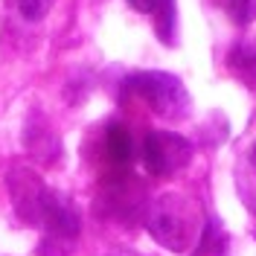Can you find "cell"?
Masks as SVG:
<instances>
[{
    "mask_svg": "<svg viewBox=\"0 0 256 256\" xmlns=\"http://www.w3.org/2000/svg\"><path fill=\"white\" fill-rule=\"evenodd\" d=\"M24 143H26V152H30V154L44 158V160H56L58 158V152H62V143H58L56 131H52L50 122L47 120H41V116H30V120H26Z\"/></svg>",
    "mask_w": 256,
    "mask_h": 256,
    "instance_id": "8992f818",
    "label": "cell"
},
{
    "mask_svg": "<svg viewBox=\"0 0 256 256\" xmlns=\"http://www.w3.org/2000/svg\"><path fill=\"white\" fill-rule=\"evenodd\" d=\"M126 90L140 96L158 116L186 120L192 114V96L186 84L166 70H137L126 79Z\"/></svg>",
    "mask_w": 256,
    "mask_h": 256,
    "instance_id": "7a4b0ae2",
    "label": "cell"
},
{
    "mask_svg": "<svg viewBox=\"0 0 256 256\" xmlns=\"http://www.w3.org/2000/svg\"><path fill=\"white\" fill-rule=\"evenodd\" d=\"M227 70L242 84L256 90V41H236L227 52Z\"/></svg>",
    "mask_w": 256,
    "mask_h": 256,
    "instance_id": "52a82bcc",
    "label": "cell"
},
{
    "mask_svg": "<svg viewBox=\"0 0 256 256\" xmlns=\"http://www.w3.org/2000/svg\"><path fill=\"white\" fill-rule=\"evenodd\" d=\"M154 32L160 44L175 47L178 44V0H158L154 6Z\"/></svg>",
    "mask_w": 256,
    "mask_h": 256,
    "instance_id": "9c48e42d",
    "label": "cell"
},
{
    "mask_svg": "<svg viewBox=\"0 0 256 256\" xmlns=\"http://www.w3.org/2000/svg\"><path fill=\"white\" fill-rule=\"evenodd\" d=\"M38 227H44V236H52V239H62V242L73 244L82 230L79 207L73 204L70 195H64L58 190H47L44 207H41V224Z\"/></svg>",
    "mask_w": 256,
    "mask_h": 256,
    "instance_id": "5b68a950",
    "label": "cell"
},
{
    "mask_svg": "<svg viewBox=\"0 0 256 256\" xmlns=\"http://www.w3.org/2000/svg\"><path fill=\"white\" fill-rule=\"evenodd\" d=\"M70 242H62V239H52V236H44L41 244L35 248V254L38 256H70Z\"/></svg>",
    "mask_w": 256,
    "mask_h": 256,
    "instance_id": "7c38bea8",
    "label": "cell"
},
{
    "mask_svg": "<svg viewBox=\"0 0 256 256\" xmlns=\"http://www.w3.org/2000/svg\"><path fill=\"white\" fill-rule=\"evenodd\" d=\"M6 184H9V198H12V207H15L18 218L38 227L41 224L44 195L50 190L44 184V178L35 169H30V166H12L9 175H6Z\"/></svg>",
    "mask_w": 256,
    "mask_h": 256,
    "instance_id": "277c9868",
    "label": "cell"
},
{
    "mask_svg": "<svg viewBox=\"0 0 256 256\" xmlns=\"http://www.w3.org/2000/svg\"><path fill=\"white\" fill-rule=\"evenodd\" d=\"M250 163H254V166H256V143L250 146Z\"/></svg>",
    "mask_w": 256,
    "mask_h": 256,
    "instance_id": "9a60e30c",
    "label": "cell"
},
{
    "mask_svg": "<svg viewBox=\"0 0 256 256\" xmlns=\"http://www.w3.org/2000/svg\"><path fill=\"white\" fill-rule=\"evenodd\" d=\"M52 3H56V0H15V9L20 12V18H26V20H41V18L52 9Z\"/></svg>",
    "mask_w": 256,
    "mask_h": 256,
    "instance_id": "8fae6325",
    "label": "cell"
},
{
    "mask_svg": "<svg viewBox=\"0 0 256 256\" xmlns=\"http://www.w3.org/2000/svg\"><path fill=\"white\" fill-rule=\"evenodd\" d=\"M146 230L160 248L172 254H186L195 248L204 230V212L190 195L166 192L146 210Z\"/></svg>",
    "mask_w": 256,
    "mask_h": 256,
    "instance_id": "6da1fadb",
    "label": "cell"
},
{
    "mask_svg": "<svg viewBox=\"0 0 256 256\" xmlns=\"http://www.w3.org/2000/svg\"><path fill=\"white\" fill-rule=\"evenodd\" d=\"M105 152H108L111 163H116V166H126L128 160L134 158V140H131L126 126H120V122L108 126V131H105Z\"/></svg>",
    "mask_w": 256,
    "mask_h": 256,
    "instance_id": "ba28073f",
    "label": "cell"
},
{
    "mask_svg": "<svg viewBox=\"0 0 256 256\" xmlns=\"http://www.w3.org/2000/svg\"><path fill=\"white\" fill-rule=\"evenodd\" d=\"M195 146L178 131H152L143 140V163L154 178H172L192 163Z\"/></svg>",
    "mask_w": 256,
    "mask_h": 256,
    "instance_id": "3957f363",
    "label": "cell"
},
{
    "mask_svg": "<svg viewBox=\"0 0 256 256\" xmlns=\"http://www.w3.org/2000/svg\"><path fill=\"white\" fill-rule=\"evenodd\" d=\"M224 9L233 24L239 26H248L256 20V0H224Z\"/></svg>",
    "mask_w": 256,
    "mask_h": 256,
    "instance_id": "30bf717a",
    "label": "cell"
},
{
    "mask_svg": "<svg viewBox=\"0 0 256 256\" xmlns=\"http://www.w3.org/2000/svg\"><path fill=\"white\" fill-rule=\"evenodd\" d=\"M116 256H143L140 250H122V254H116Z\"/></svg>",
    "mask_w": 256,
    "mask_h": 256,
    "instance_id": "5bb4252c",
    "label": "cell"
},
{
    "mask_svg": "<svg viewBox=\"0 0 256 256\" xmlns=\"http://www.w3.org/2000/svg\"><path fill=\"white\" fill-rule=\"evenodd\" d=\"M128 6L131 9H137V12H154V6H158V0H128Z\"/></svg>",
    "mask_w": 256,
    "mask_h": 256,
    "instance_id": "4fadbf2b",
    "label": "cell"
}]
</instances>
